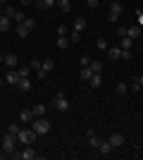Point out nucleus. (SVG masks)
<instances>
[{
    "mask_svg": "<svg viewBox=\"0 0 143 160\" xmlns=\"http://www.w3.org/2000/svg\"><path fill=\"white\" fill-rule=\"evenodd\" d=\"M122 12H124L122 2H119V0H110V12H107V19H110V22H119Z\"/></svg>",
    "mask_w": 143,
    "mask_h": 160,
    "instance_id": "obj_1",
    "label": "nucleus"
},
{
    "mask_svg": "<svg viewBox=\"0 0 143 160\" xmlns=\"http://www.w3.org/2000/svg\"><path fill=\"white\" fill-rule=\"evenodd\" d=\"M36 136H38V134H36L34 129H19V134H17V139H19L24 146H31Z\"/></svg>",
    "mask_w": 143,
    "mask_h": 160,
    "instance_id": "obj_2",
    "label": "nucleus"
},
{
    "mask_svg": "<svg viewBox=\"0 0 143 160\" xmlns=\"http://www.w3.org/2000/svg\"><path fill=\"white\" fill-rule=\"evenodd\" d=\"M14 141H17V134L7 132L2 136V153H14Z\"/></svg>",
    "mask_w": 143,
    "mask_h": 160,
    "instance_id": "obj_3",
    "label": "nucleus"
},
{
    "mask_svg": "<svg viewBox=\"0 0 143 160\" xmlns=\"http://www.w3.org/2000/svg\"><path fill=\"white\" fill-rule=\"evenodd\" d=\"M31 129H34L36 134H48V132H50V122H48L45 117H36Z\"/></svg>",
    "mask_w": 143,
    "mask_h": 160,
    "instance_id": "obj_4",
    "label": "nucleus"
},
{
    "mask_svg": "<svg viewBox=\"0 0 143 160\" xmlns=\"http://www.w3.org/2000/svg\"><path fill=\"white\" fill-rule=\"evenodd\" d=\"M55 108H57L60 112H67V110H69V100H67V96L62 93V91L55 96Z\"/></svg>",
    "mask_w": 143,
    "mask_h": 160,
    "instance_id": "obj_5",
    "label": "nucleus"
},
{
    "mask_svg": "<svg viewBox=\"0 0 143 160\" xmlns=\"http://www.w3.org/2000/svg\"><path fill=\"white\" fill-rule=\"evenodd\" d=\"M110 143H112V148H119V146H122V143H124V134H119V132H112V134H110Z\"/></svg>",
    "mask_w": 143,
    "mask_h": 160,
    "instance_id": "obj_6",
    "label": "nucleus"
},
{
    "mask_svg": "<svg viewBox=\"0 0 143 160\" xmlns=\"http://www.w3.org/2000/svg\"><path fill=\"white\" fill-rule=\"evenodd\" d=\"M19 79H21V77H19V72H17V69H10V72L5 74V81H7V84H12V86H17V84H19Z\"/></svg>",
    "mask_w": 143,
    "mask_h": 160,
    "instance_id": "obj_7",
    "label": "nucleus"
},
{
    "mask_svg": "<svg viewBox=\"0 0 143 160\" xmlns=\"http://www.w3.org/2000/svg\"><path fill=\"white\" fill-rule=\"evenodd\" d=\"M14 155H17L19 160H34L36 158V153H34V148H31V146H26L21 153H14Z\"/></svg>",
    "mask_w": 143,
    "mask_h": 160,
    "instance_id": "obj_8",
    "label": "nucleus"
},
{
    "mask_svg": "<svg viewBox=\"0 0 143 160\" xmlns=\"http://www.w3.org/2000/svg\"><path fill=\"white\" fill-rule=\"evenodd\" d=\"M2 65H7L10 69H17V65H19V58H17L14 53H10V55H5V62H2Z\"/></svg>",
    "mask_w": 143,
    "mask_h": 160,
    "instance_id": "obj_9",
    "label": "nucleus"
},
{
    "mask_svg": "<svg viewBox=\"0 0 143 160\" xmlns=\"http://www.w3.org/2000/svg\"><path fill=\"white\" fill-rule=\"evenodd\" d=\"M141 24H131L129 29H126V36H129V38H138V36H141Z\"/></svg>",
    "mask_w": 143,
    "mask_h": 160,
    "instance_id": "obj_10",
    "label": "nucleus"
},
{
    "mask_svg": "<svg viewBox=\"0 0 143 160\" xmlns=\"http://www.w3.org/2000/svg\"><path fill=\"white\" fill-rule=\"evenodd\" d=\"M19 120L21 122H34V110H31V108H24L19 112Z\"/></svg>",
    "mask_w": 143,
    "mask_h": 160,
    "instance_id": "obj_11",
    "label": "nucleus"
},
{
    "mask_svg": "<svg viewBox=\"0 0 143 160\" xmlns=\"http://www.w3.org/2000/svg\"><path fill=\"white\" fill-rule=\"evenodd\" d=\"M98 151H100V155H110L112 153V143H110V141H100Z\"/></svg>",
    "mask_w": 143,
    "mask_h": 160,
    "instance_id": "obj_12",
    "label": "nucleus"
},
{
    "mask_svg": "<svg viewBox=\"0 0 143 160\" xmlns=\"http://www.w3.org/2000/svg\"><path fill=\"white\" fill-rule=\"evenodd\" d=\"M57 7H60V12H72V0H57Z\"/></svg>",
    "mask_w": 143,
    "mask_h": 160,
    "instance_id": "obj_13",
    "label": "nucleus"
},
{
    "mask_svg": "<svg viewBox=\"0 0 143 160\" xmlns=\"http://www.w3.org/2000/svg\"><path fill=\"white\" fill-rule=\"evenodd\" d=\"M110 60H122V48H107Z\"/></svg>",
    "mask_w": 143,
    "mask_h": 160,
    "instance_id": "obj_14",
    "label": "nucleus"
},
{
    "mask_svg": "<svg viewBox=\"0 0 143 160\" xmlns=\"http://www.w3.org/2000/svg\"><path fill=\"white\" fill-rule=\"evenodd\" d=\"M36 5L41 7V10H50L53 5H57V0H36Z\"/></svg>",
    "mask_w": 143,
    "mask_h": 160,
    "instance_id": "obj_15",
    "label": "nucleus"
},
{
    "mask_svg": "<svg viewBox=\"0 0 143 160\" xmlns=\"http://www.w3.org/2000/svg\"><path fill=\"white\" fill-rule=\"evenodd\" d=\"M115 91H117V96H126L129 93V84H124V81H119L115 86Z\"/></svg>",
    "mask_w": 143,
    "mask_h": 160,
    "instance_id": "obj_16",
    "label": "nucleus"
},
{
    "mask_svg": "<svg viewBox=\"0 0 143 160\" xmlns=\"http://www.w3.org/2000/svg\"><path fill=\"white\" fill-rule=\"evenodd\" d=\"M17 88H19V91H24V93H26L29 88H31V81H29L26 77H21V79H19V84H17Z\"/></svg>",
    "mask_w": 143,
    "mask_h": 160,
    "instance_id": "obj_17",
    "label": "nucleus"
},
{
    "mask_svg": "<svg viewBox=\"0 0 143 160\" xmlns=\"http://www.w3.org/2000/svg\"><path fill=\"white\" fill-rule=\"evenodd\" d=\"M88 67H91V72H93V74H100L102 72V62L100 60H91Z\"/></svg>",
    "mask_w": 143,
    "mask_h": 160,
    "instance_id": "obj_18",
    "label": "nucleus"
},
{
    "mask_svg": "<svg viewBox=\"0 0 143 160\" xmlns=\"http://www.w3.org/2000/svg\"><path fill=\"white\" fill-rule=\"evenodd\" d=\"M88 146L91 148H98V146H100V139L95 136V132H88Z\"/></svg>",
    "mask_w": 143,
    "mask_h": 160,
    "instance_id": "obj_19",
    "label": "nucleus"
},
{
    "mask_svg": "<svg viewBox=\"0 0 143 160\" xmlns=\"http://www.w3.org/2000/svg\"><path fill=\"white\" fill-rule=\"evenodd\" d=\"M7 29H10V17L2 12L0 14V31H7Z\"/></svg>",
    "mask_w": 143,
    "mask_h": 160,
    "instance_id": "obj_20",
    "label": "nucleus"
},
{
    "mask_svg": "<svg viewBox=\"0 0 143 160\" xmlns=\"http://www.w3.org/2000/svg\"><path fill=\"white\" fill-rule=\"evenodd\" d=\"M91 88H100V84H102V79H100V74H91Z\"/></svg>",
    "mask_w": 143,
    "mask_h": 160,
    "instance_id": "obj_21",
    "label": "nucleus"
},
{
    "mask_svg": "<svg viewBox=\"0 0 143 160\" xmlns=\"http://www.w3.org/2000/svg\"><path fill=\"white\" fill-rule=\"evenodd\" d=\"M83 29H86V19H83V17H76L74 19V31H83Z\"/></svg>",
    "mask_w": 143,
    "mask_h": 160,
    "instance_id": "obj_22",
    "label": "nucleus"
},
{
    "mask_svg": "<svg viewBox=\"0 0 143 160\" xmlns=\"http://www.w3.org/2000/svg\"><path fill=\"white\" fill-rule=\"evenodd\" d=\"M31 110H34V115H36V117H41V115H45V105H43V103H36V105L31 108Z\"/></svg>",
    "mask_w": 143,
    "mask_h": 160,
    "instance_id": "obj_23",
    "label": "nucleus"
},
{
    "mask_svg": "<svg viewBox=\"0 0 143 160\" xmlns=\"http://www.w3.org/2000/svg\"><path fill=\"white\" fill-rule=\"evenodd\" d=\"M141 84H138V77H136V79H131V84H129V91H131V93H138V91H141Z\"/></svg>",
    "mask_w": 143,
    "mask_h": 160,
    "instance_id": "obj_24",
    "label": "nucleus"
},
{
    "mask_svg": "<svg viewBox=\"0 0 143 160\" xmlns=\"http://www.w3.org/2000/svg\"><path fill=\"white\" fill-rule=\"evenodd\" d=\"M67 46H69V38H67V36H57V48H60V50H64Z\"/></svg>",
    "mask_w": 143,
    "mask_h": 160,
    "instance_id": "obj_25",
    "label": "nucleus"
},
{
    "mask_svg": "<svg viewBox=\"0 0 143 160\" xmlns=\"http://www.w3.org/2000/svg\"><path fill=\"white\" fill-rule=\"evenodd\" d=\"M43 69H45L48 74H50V72H53V69H55V60H53V58H48V60L43 62Z\"/></svg>",
    "mask_w": 143,
    "mask_h": 160,
    "instance_id": "obj_26",
    "label": "nucleus"
},
{
    "mask_svg": "<svg viewBox=\"0 0 143 160\" xmlns=\"http://www.w3.org/2000/svg\"><path fill=\"white\" fill-rule=\"evenodd\" d=\"M17 36H19V38H26V36H29V29L24 27V24H19V27H17Z\"/></svg>",
    "mask_w": 143,
    "mask_h": 160,
    "instance_id": "obj_27",
    "label": "nucleus"
},
{
    "mask_svg": "<svg viewBox=\"0 0 143 160\" xmlns=\"http://www.w3.org/2000/svg\"><path fill=\"white\" fill-rule=\"evenodd\" d=\"M29 67H31L34 72H38V69H43V62L38 60V58H34V60H31V65H29Z\"/></svg>",
    "mask_w": 143,
    "mask_h": 160,
    "instance_id": "obj_28",
    "label": "nucleus"
},
{
    "mask_svg": "<svg viewBox=\"0 0 143 160\" xmlns=\"http://www.w3.org/2000/svg\"><path fill=\"white\" fill-rule=\"evenodd\" d=\"M131 46H134V38H122V50H131Z\"/></svg>",
    "mask_w": 143,
    "mask_h": 160,
    "instance_id": "obj_29",
    "label": "nucleus"
},
{
    "mask_svg": "<svg viewBox=\"0 0 143 160\" xmlns=\"http://www.w3.org/2000/svg\"><path fill=\"white\" fill-rule=\"evenodd\" d=\"M91 74H93V72H91V67H81V74H79V77L88 81V79H91Z\"/></svg>",
    "mask_w": 143,
    "mask_h": 160,
    "instance_id": "obj_30",
    "label": "nucleus"
},
{
    "mask_svg": "<svg viewBox=\"0 0 143 160\" xmlns=\"http://www.w3.org/2000/svg\"><path fill=\"white\" fill-rule=\"evenodd\" d=\"M21 24H24V27H26L29 31H34V29H36V19H29V17H26L24 22H21Z\"/></svg>",
    "mask_w": 143,
    "mask_h": 160,
    "instance_id": "obj_31",
    "label": "nucleus"
},
{
    "mask_svg": "<svg viewBox=\"0 0 143 160\" xmlns=\"http://www.w3.org/2000/svg\"><path fill=\"white\" fill-rule=\"evenodd\" d=\"M95 46L100 48V50H107V41L105 38H95Z\"/></svg>",
    "mask_w": 143,
    "mask_h": 160,
    "instance_id": "obj_32",
    "label": "nucleus"
},
{
    "mask_svg": "<svg viewBox=\"0 0 143 160\" xmlns=\"http://www.w3.org/2000/svg\"><path fill=\"white\" fill-rule=\"evenodd\" d=\"M14 22H17V24H21V22L26 19V17H24V12H19V10H17V12H14V17H12Z\"/></svg>",
    "mask_w": 143,
    "mask_h": 160,
    "instance_id": "obj_33",
    "label": "nucleus"
},
{
    "mask_svg": "<svg viewBox=\"0 0 143 160\" xmlns=\"http://www.w3.org/2000/svg\"><path fill=\"white\" fill-rule=\"evenodd\" d=\"M17 72H19V77H26V79H29V74H31V67H19Z\"/></svg>",
    "mask_w": 143,
    "mask_h": 160,
    "instance_id": "obj_34",
    "label": "nucleus"
},
{
    "mask_svg": "<svg viewBox=\"0 0 143 160\" xmlns=\"http://www.w3.org/2000/svg\"><path fill=\"white\" fill-rule=\"evenodd\" d=\"M19 124H17V122H12V124H10V127H7V132H12V134H19Z\"/></svg>",
    "mask_w": 143,
    "mask_h": 160,
    "instance_id": "obj_35",
    "label": "nucleus"
},
{
    "mask_svg": "<svg viewBox=\"0 0 143 160\" xmlns=\"http://www.w3.org/2000/svg\"><path fill=\"white\" fill-rule=\"evenodd\" d=\"M57 36H67V24H60V27H57Z\"/></svg>",
    "mask_w": 143,
    "mask_h": 160,
    "instance_id": "obj_36",
    "label": "nucleus"
},
{
    "mask_svg": "<svg viewBox=\"0 0 143 160\" xmlns=\"http://www.w3.org/2000/svg\"><path fill=\"white\" fill-rule=\"evenodd\" d=\"M81 41V31H72V43H79Z\"/></svg>",
    "mask_w": 143,
    "mask_h": 160,
    "instance_id": "obj_37",
    "label": "nucleus"
},
{
    "mask_svg": "<svg viewBox=\"0 0 143 160\" xmlns=\"http://www.w3.org/2000/svg\"><path fill=\"white\" fill-rule=\"evenodd\" d=\"M79 62H81V67H88L91 65V58H88V55H81V60H79Z\"/></svg>",
    "mask_w": 143,
    "mask_h": 160,
    "instance_id": "obj_38",
    "label": "nucleus"
},
{
    "mask_svg": "<svg viewBox=\"0 0 143 160\" xmlns=\"http://www.w3.org/2000/svg\"><path fill=\"white\" fill-rule=\"evenodd\" d=\"M14 12H17L14 7H7V10H5V14H7V17H10V19H12V17H14Z\"/></svg>",
    "mask_w": 143,
    "mask_h": 160,
    "instance_id": "obj_39",
    "label": "nucleus"
},
{
    "mask_svg": "<svg viewBox=\"0 0 143 160\" xmlns=\"http://www.w3.org/2000/svg\"><path fill=\"white\" fill-rule=\"evenodd\" d=\"M86 5H88L91 10H95V7H98V0H86Z\"/></svg>",
    "mask_w": 143,
    "mask_h": 160,
    "instance_id": "obj_40",
    "label": "nucleus"
},
{
    "mask_svg": "<svg viewBox=\"0 0 143 160\" xmlns=\"http://www.w3.org/2000/svg\"><path fill=\"white\" fill-rule=\"evenodd\" d=\"M117 36H126V29H124V27H117Z\"/></svg>",
    "mask_w": 143,
    "mask_h": 160,
    "instance_id": "obj_41",
    "label": "nucleus"
},
{
    "mask_svg": "<svg viewBox=\"0 0 143 160\" xmlns=\"http://www.w3.org/2000/svg\"><path fill=\"white\" fill-rule=\"evenodd\" d=\"M131 58V50H122V60H129Z\"/></svg>",
    "mask_w": 143,
    "mask_h": 160,
    "instance_id": "obj_42",
    "label": "nucleus"
},
{
    "mask_svg": "<svg viewBox=\"0 0 143 160\" xmlns=\"http://www.w3.org/2000/svg\"><path fill=\"white\" fill-rule=\"evenodd\" d=\"M136 17H138V24L143 27V12H136Z\"/></svg>",
    "mask_w": 143,
    "mask_h": 160,
    "instance_id": "obj_43",
    "label": "nucleus"
},
{
    "mask_svg": "<svg viewBox=\"0 0 143 160\" xmlns=\"http://www.w3.org/2000/svg\"><path fill=\"white\" fill-rule=\"evenodd\" d=\"M21 5H31V2H36V0H19Z\"/></svg>",
    "mask_w": 143,
    "mask_h": 160,
    "instance_id": "obj_44",
    "label": "nucleus"
},
{
    "mask_svg": "<svg viewBox=\"0 0 143 160\" xmlns=\"http://www.w3.org/2000/svg\"><path fill=\"white\" fill-rule=\"evenodd\" d=\"M2 84H5V77H0V88H2Z\"/></svg>",
    "mask_w": 143,
    "mask_h": 160,
    "instance_id": "obj_45",
    "label": "nucleus"
},
{
    "mask_svg": "<svg viewBox=\"0 0 143 160\" xmlns=\"http://www.w3.org/2000/svg\"><path fill=\"white\" fill-rule=\"evenodd\" d=\"M138 84H141V86H143V74H141V77H138Z\"/></svg>",
    "mask_w": 143,
    "mask_h": 160,
    "instance_id": "obj_46",
    "label": "nucleus"
},
{
    "mask_svg": "<svg viewBox=\"0 0 143 160\" xmlns=\"http://www.w3.org/2000/svg\"><path fill=\"white\" fill-rule=\"evenodd\" d=\"M0 62H5V55H0Z\"/></svg>",
    "mask_w": 143,
    "mask_h": 160,
    "instance_id": "obj_47",
    "label": "nucleus"
},
{
    "mask_svg": "<svg viewBox=\"0 0 143 160\" xmlns=\"http://www.w3.org/2000/svg\"><path fill=\"white\" fill-rule=\"evenodd\" d=\"M2 2H7V0H0V5H2Z\"/></svg>",
    "mask_w": 143,
    "mask_h": 160,
    "instance_id": "obj_48",
    "label": "nucleus"
},
{
    "mask_svg": "<svg viewBox=\"0 0 143 160\" xmlns=\"http://www.w3.org/2000/svg\"><path fill=\"white\" fill-rule=\"evenodd\" d=\"M0 14H2V7H0Z\"/></svg>",
    "mask_w": 143,
    "mask_h": 160,
    "instance_id": "obj_49",
    "label": "nucleus"
}]
</instances>
